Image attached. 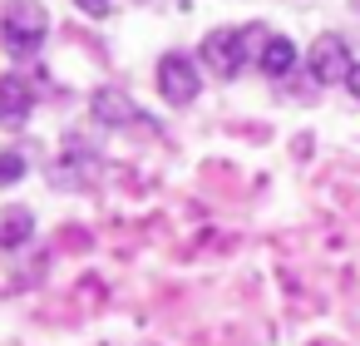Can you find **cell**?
<instances>
[{
  "label": "cell",
  "mask_w": 360,
  "mask_h": 346,
  "mask_svg": "<svg viewBox=\"0 0 360 346\" xmlns=\"http://www.w3.org/2000/svg\"><path fill=\"white\" fill-rule=\"evenodd\" d=\"M50 35V11L40 0H6L0 11V40H6L11 55H35Z\"/></svg>",
  "instance_id": "6da1fadb"
},
{
  "label": "cell",
  "mask_w": 360,
  "mask_h": 346,
  "mask_svg": "<svg viewBox=\"0 0 360 346\" xmlns=\"http://www.w3.org/2000/svg\"><path fill=\"white\" fill-rule=\"evenodd\" d=\"M198 89H202V75H198V65H193V55H163L158 60V94H163V104H173V109H188L193 99H198Z\"/></svg>",
  "instance_id": "7a4b0ae2"
},
{
  "label": "cell",
  "mask_w": 360,
  "mask_h": 346,
  "mask_svg": "<svg viewBox=\"0 0 360 346\" xmlns=\"http://www.w3.org/2000/svg\"><path fill=\"white\" fill-rule=\"evenodd\" d=\"M247 35L252 30H212L207 40H202V65L217 75V80H237L242 75V65H247Z\"/></svg>",
  "instance_id": "3957f363"
},
{
  "label": "cell",
  "mask_w": 360,
  "mask_h": 346,
  "mask_svg": "<svg viewBox=\"0 0 360 346\" xmlns=\"http://www.w3.org/2000/svg\"><path fill=\"white\" fill-rule=\"evenodd\" d=\"M311 80L316 85H345L350 80V70H355V60H350V45L340 40V35H321V40H311Z\"/></svg>",
  "instance_id": "277c9868"
},
{
  "label": "cell",
  "mask_w": 360,
  "mask_h": 346,
  "mask_svg": "<svg viewBox=\"0 0 360 346\" xmlns=\"http://www.w3.org/2000/svg\"><path fill=\"white\" fill-rule=\"evenodd\" d=\"M89 114L104 124V129H134V124H143V109L124 94V89H114V85H104V89H94V99H89Z\"/></svg>",
  "instance_id": "5b68a950"
},
{
  "label": "cell",
  "mask_w": 360,
  "mask_h": 346,
  "mask_svg": "<svg viewBox=\"0 0 360 346\" xmlns=\"http://www.w3.org/2000/svg\"><path fill=\"white\" fill-rule=\"evenodd\" d=\"M35 109V89L20 75H0V129H20Z\"/></svg>",
  "instance_id": "8992f818"
},
{
  "label": "cell",
  "mask_w": 360,
  "mask_h": 346,
  "mask_svg": "<svg viewBox=\"0 0 360 346\" xmlns=\"http://www.w3.org/2000/svg\"><path fill=\"white\" fill-rule=\"evenodd\" d=\"M35 237V213L30 208H20V203H11V208H0V247H25Z\"/></svg>",
  "instance_id": "52a82bcc"
},
{
  "label": "cell",
  "mask_w": 360,
  "mask_h": 346,
  "mask_svg": "<svg viewBox=\"0 0 360 346\" xmlns=\"http://www.w3.org/2000/svg\"><path fill=\"white\" fill-rule=\"evenodd\" d=\"M296 70V45L286 40V35H271L266 45H262V75L266 80H286Z\"/></svg>",
  "instance_id": "ba28073f"
},
{
  "label": "cell",
  "mask_w": 360,
  "mask_h": 346,
  "mask_svg": "<svg viewBox=\"0 0 360 346\" xmlns=\"http://www.w3.org/2000/svg\"><path fill=\"white\" fill-rule=\"evenodd\" d=\"M20 173H25V159H20V154H0V188L15 183Z\"/></svg>",
  "instance_id": "9c48e42d"
},
{
  "label": "cell",
  "mask_w": 360,
  "mask_h": 346,
  "mask_svg": "<svg viewBox=\"0 0 360 346\" xmlns=\"http://www.w3.org/2000/svg\"><path fill=\"white\" fill-rule=\"evenodd\" d=\"M75 6H79L84 16H94V20H104V16L114 11V0H75Z\"/></svg>",
  "instance_id": "30bf717a"
},
{
  "label": "cell",
  "mask_w": 360,
  "mask_h": 346,
  "mask_svg": "<svg viewBox=\"0 0 360 346\" xmlns=\"http://www.w3.org/2000/svg\"><path fill=\"white\" fill-rule=\"evenodd\" d=\"M345 89H350V99L360 104V60H355V70H350V80H345Z\"/></svg>",
  "instance_id": "8fae6325"
}]
</instances>
